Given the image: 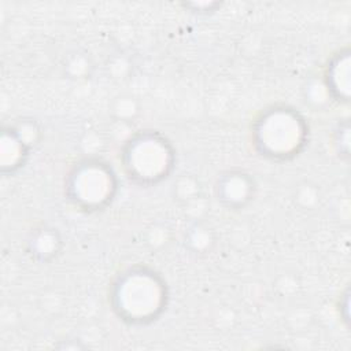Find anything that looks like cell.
<instances>
[{
	"instance_id": "1",
	"label": "cell",
	"mask_w": 351,
	"mask_h": 351,
	"mask_svg": "<svg viewBox=\"0 0 351 351\" xmlns=\"http://www.w3.org/2000/svg\"><path fill=\"white\" fill-rule=\"evenodd\" d=\"M122 314L132 319L145 321L148 317H155L160 308L163 288L155 276L147 273H129L122 280Z\"/></svg>"
},
{
	"instance_id": "2",
	"label": "cell",
	"mask_w": 351,
	"mask_h": 351,
	"mask_svg": "<svg viewBox=\"0 0 351 351\" xmlns=\"http://www.w3.org/2000/svg\"><path fill=\"white\" fill-rule=\"evenodd\" d=\"M265 123L276 129V136L266 138L265 143L266 147L274 137L277 140L270 155L288 156L291 152L298 149L300 144L299 141L303 136V129L300 128V121L296 118V115L287 111H274L265 119Z\"/></svg>"
}]
</instances>
